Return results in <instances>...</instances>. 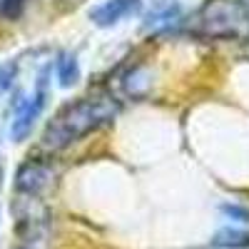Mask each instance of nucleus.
Masks as SVG:
<instances>
[{"instance_id": "obj_1", "label": "nucleus", "mask_w": 249, "mask_h": 249, "mask_svg": "<svg viewBox=\"0 0 249 249\" xmlns=\"http://www.w3.org/2000/svg\"><path fill=\"white\" fill-rule=\"evenodd\" d=\"M120 102L112 95H88L62 105L43 132V144L57 152L115 120Z\"/></svg>"}, {"instance_id": "obj_3", "label": "nucleus", "mask_w": 249, "mask_h": 249, "mask_svg": "<svg viewBox=\"0 0 249 249\" xmlns=\"http://www.w3.org/2000/svg\"><path fill=\"white\" fill-rule=\"evenodd\" d=\"M48 77H50V70L45 68L43 72H40V77H37L35 92L30 97H25V100L15 102V115H13V122H10L13 142H23L33 132V124L37 122V117L43 115L45 102H48Z\"/></svg>"}, {"instance_id": "obj_2", "label": "nucleus", "mask_w": 249, "mask_h": 249, "mask_svg": "<svg viewBox=\"0 0 249 249\" xmlns=\"http://www.w3.org/2000/svg\"><path fill=\"white\" fill-rule=\"evenodd\" d=\"M199 28L210 37H239L249 28V8L242 0H207L197 13Z\"/></svg>"}, {"instance_id": "obj_6", "label": "nucleus", "mask_w": 249, "mask_h": 249, "mask_svg": "<svg viewBox=\"0 0 249 249\" xmlns=\"http://www.w3.org/2000/svg\"><path fill=\"white\" fill-rule=\"evenodd\" d=\"M142 0H105L102 5H95L90 10V20L97 28H112L122 23L127 15H132L140 8Z\"/></svg>"}, {"instance_id": "obj_12", "label": "nucleus", "mask_w": 249, "mask_h": 249, "mask_svg": "<svg viewBox=\"0 0 249 249\" xmlns=\"http://www.w3.org/2000/svg\"><path fill=\"white\" fill-rule=\"evenodd\" d=\"M15 75H18V65H15V62L0 65V92H5V90H10V88H13Z\"/></svg>"}, {"instance_id": "obj_8", "label": "nucleus", "mask_w": 249, "mask_h": 249, "mask_svg": "<svg viewBox=\"0 0 249 249\" xmlns=\"http://www.w3.org/2000/svg\"><path fill=\"white\" fill-rule=\"evenodd\" d=\"M55 70H57V82H60V88H75L77 82H80V60L75 53H62L60 60L55 62Z\"/></svg>"}, {"instance_id": "obj_5", "label": "nucleus", "mask_w": 249, "mask_h": 249, "mask_svg": "<svg viewBox=\"0 0 249 249\" xmlns=\"http://www.w3.org/2000/svg\"><path fill=\"white\" fill-rule=\"evenodd\" d=\"M55 182V170L53 164L45 160L30 157L25 160L20 167L15 170V192L18 195H30V197H40L45 190H50Z\"/></svg>"}, {"instance_id": "obj_4", "label": "nucleus", "mask_w": 249, "mask_h": 249, "mask_svg": "<svg viewBox=\"0 0 249 249\" xmlns=\"http://www.w3.org/2000/svg\"><path fill=\"white\" fill-rule=\"evenodd\" d=\"M13 212H15V219H18V232L23 234V239L33 242V239H40L45 234L48 222H50V212H48V207L40 202V197L18 195Z\"/></svg>"}, {"instance_id": "obj_7", "label": "nucleus", "mask_w": 249, "mask_h": 249, "mask_svg": "<svg viewBox=\"0 0 249 249\" xmlns=\"http://www.w3.org/2000/svg\"><path fill=\"white\" fill-rule=\"evenodd\" d=\"M179 20H182V5L179 3H175V0L157 3L147 15H144V30L147 33H164V30H172Z\"/></svg>"}, {"instance_id": "obj_14", "label": "nucleus", "mask_w": 249, "mask_h": 249, "mask_svg": "<svg viewBox=\"0 0 249 249\" xmlns=\"http://www.w3.org/2000/svg\"><path fill=\"white\" fill-rule=\"evenodd\" d=\"M18 249H35V247H30V244H23V247H18Z\"/></svg>"}, {"instance_id": "obj_10", "label": "nucleus", "mask_w": 249, "mask_h": 249, "mask_svg": "<svg viewBox=\"0 0 249 249\" xmlns=\"http://www.w3.org/2000/svg\"><path fill=\"white\" fill-rule=\"evenodd\" d=\"M122 85H124V92H127V95L140 97V95L147 92V88H150V80H147V75H144V70H142V68H132L127 75H124Z\"/></svg>"}, {"instance_id": "obj_11", "label": "nucleus", "mask_w": 249, "mask_h": 249, "mask_svg": "<svg viewBox=\"0 0 249 249\" xmlns=\"http://www.w3.org/2000/svg\"><path fill=\"white\" fill-rule=\"evenodd\" d=\"M222 214L230 217L239 224H249V207H242V204H222Z\"/></svg>"}, {"instance_id": "obj_9", "label": "nucleus", "mask_w": 249, "mask_h": 249, "mask_svg": "<svg viewBox=\"0 0 249 249\" xmlns=\"http://www.w3.org/2000/svg\"><path fill=\"white\" fill-rule=\"evenodd\" d=\"M212 247H222V249H244L249 247V232L237 230V227H224L212 237Z\"/></svg>"}, {"instance_id": "obj_13", "label": "nucleus", "mask_w": 249, "mask_h": 249, "mask_svg": "<svg viewBox=\"0 0 249 249\" xmlns=\"http://www.w3.org/2000/svg\"><path fill=\"white\" fill-rule=\"evenodd\" d=\"M23 5H25V0H3V15L18 18L20 10H23Z\"/></svg>"}]
</instances>
